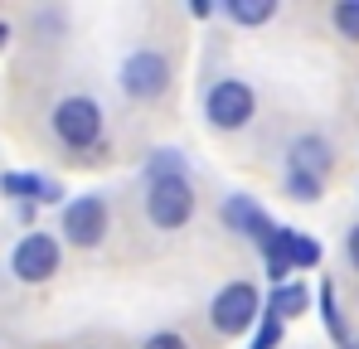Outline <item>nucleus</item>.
<instances>
[{"label":"nucleus","instance_id":"f257e3e1","mask_svg":"<svg viewBox=\"0 0 359 349\" xmlns=\"http://www.w3.org/2000/svg\"><path fill=\"white\" fill-rule=\"evenodd\" d=\"M49 126H54V136H59L68 151H93L97 141H102V107L93 102V97H63L54 116H49Z\"/></svg>","mask_w":359,"mask_h":349},{"label":"nucleus","instance_id":"f03ea898","mask_svg":"<svg viewBox=\"0 0 359 349\" xmlns=\"http://www.w3.org/2000/svg\"><path fill=\"white\" fill-rule=\"evenodd\" d=\"M189 214H194V189H189V179L184 174H170V179H151L146 184V219L156 224V228H184L189 224Z\"/></svg>","mask_w":359,"mask_h":349},{"label":"nucleus","instance_id":"7ed1b4c3","mask_svg":"<svg viewBox=\"0 0 359 349\" xmlns=\"http://www.w3.org/2000/svg\"><path fill=\"white\" fill-rule=\"evenodd\" d=\"M252 112H257V97H252V88L238 83V78L214 83L209 97H204V116H209V126H219V131H238V126H248Z\"/></svg>","mask_w":359,"mask_h":349},{"label":"nucleus","instance_id":"20e7f679","mask_svg":"<svg viewBox=\"0 0 359 349\" xmlns=\"http://www.w3.org/2000/svg\"><path fill=\"white\" fill-rule=\"evenodd\" d=\"M59 238L54 233H25L20 242H15V252H10V272L20 277V282H29V287H39V282H49L54 272H59Z\"/></svg>","mask_w":359,"mask_h":349},{"label":"nucleus","instance_id":"39448f33","mask_svg":"<svg viewBox=\"0 0 359 349\" xmlns=\"http://www.w3.org/2000/svg\"><path fill=\"white\" fill-rule=\"evenodd\" d=\"M257 315H262V301H257V287L252 282H229V287L214 296V306H209V320H214L219 335H243Z\"/></svg>","mask_w":359,"mask_h":349},{"label":"nucleus","instance_id":"423d86ee","mask_svg":"<svg viewBox=\"0 0 359 349\" xmlns=\"http://www.w3.org/2000/svg\"><path fill=\"white\" fill-rule=\"evenodd\" d=\"M165 83H170V63H165V54H156V49H136V54L121 63V88H126L136 102L161 97Z\"/></svg>","mask_w":359,"mask_h":349},{"label":"nucleus","instance_id":"0eeeda50","mask_svg":"<svg viewBox=\"0 0 359 349\" xmlns=\"http://www.w3.org/2000/svg\"><path fill=\"white\" fill-rule=\"evenodd\" d=\"M63 233H68V242H78V247H97V242L107 238V199L78 194V199L63 209Z\"/></svg>","mask_w":359,"mask_h":349},{"label":"nucleus","instance_id":"6e6552de","mask_svg":"<svg viewBox=\"0 0 359 349\" xmlns=\"http://www.w3.org/2000/svg\"><path fill=\"white\" fill-rule=\"evenodd\" d=\"M330 165H335V156H330L325 136H297L292 151H287V174H301V179H320L325 184Z\"/></svg>","mask_w":359,"mask_h":349},{"label":"nucleus","instance_id":"1a4fd4ad","mask_svg":"<svg viewBox=\"0 0 359 349\" xmlns=\"http://www.w3.org/2000/svg\"><path fill=\"white\" fill-rule=\"evenodd\" d=\"M219 214H224V224H229V228L243 233V238H252L257 247H267V242H272V233H277V228H272V219H267L252 199H243V194L224 199V209H219Z\"/></svg>","mask_w":359,"mask_h":349},{"label":"nucleus","instance_id":"9d476101","mask_svg":"<svg viewBox=\"0 0 359 349\" xmlns=\"http://www.w3.org/2000/svg\"><path fill=\"white\" fill-rule=\"evenodd\" d=\"M0 194H10L20 204H54L63 189L54 179H39V174H0Z\"/></svg>","mask_w":359,"mask_h":349},{"label":"nucleus","instance_id":"9b49d317","mask_svg":"<svg viewBox=\"0 0 359 349\" xmlns=\"http://www.w3.org/2000/svg\"><path fill=\"white\" fill-rule=\"evenodd\" d=\"M306 287H297V282H287V287H272V301H267V310L277 315V320H292V315H301L306 310Z\"/></svg>","mask_w":359,"mask_h":349},{"label":"nucleus","instance_id":"f8f14e48","mask_svg":"<svg viewBox=\"0 0 359 349\" xmlns=\"http://www.w3.org/2000/svg\"><path fill=\"white\" fill-rule=\"evenodd\" d=\"M233 25H267L277 15V0H229Z\"/></svg>","mask_w":359,"mask_h":349},{"label":"nucleus","instance_id":"ddd939ff","mask_svg":"<svg viewBox=\"0 0 359 349\" xmlns=\"http://www.w3.org/2000/svg\"><path fill=\"white\" fill-rule=\"evenodd\" d=\"M320 315H325V330L340 340V349H355L350 330H345V320H340V306H335V287H330V282L320 287Z\"/></svg>","mask_w":359,"mask_h":349},{"label":"nucleus","instance_id":"4468645a","mask_svg":"<svg viewBox=\"0 0 359 349\" xmlns=\"http://www.w3.org/2000/svg\"><path fill=\"white\" fill-rule=\"evenodd\" d=\"M330 20H335V29H340L345 39L359 44V0H340V5L330 10Z\"/></svg>","mask_w":359,"mask_h":349},{"label":"nucleus","instance_id":"2eb2a0df","mask_svg":"<svg viewBox=\"0 0 359 349\" xmlns=\"http://www.w3.org/2000/svg\"><path fill=\"white\" fill-rule=\"evenodd\" d=\"M151 179H170V174H184V156L180 151H156L151 156V165H146Z\"/></svg>","mask_w":359,"mask_h":349},{"label":"nucleus","instance_id":"dca6fc26","mask_svg":"<svg viewBox=\"0 0 359 349\" xmlns=\"http://www.w3.org/2000/svg\"><path fill=\"white\" fill-rule=\"evenodd\" d=\"M277 345H282V320L267 310V315H262V330L252 335V349H277Z\"/></svg>","mask_w":359,"mask_h":349},{"label":"nucleus","instance_id":"f3484780","mask_svg":"<svg viewBox=\"0 0 359 349\" xmlns=\"http://www.w3.org/2000/svg\"><path fill=\"white\" fill-rule=\"evenodd\" d=\"M320 179H301V174H287V194L292 199H301V204H311V199H320Z\"/></svg>","mask_w":359,"mask_h":349},{"label":"nucleus","instance_id":"a211bd4d","mask_svg":"<svg viewBox=\"0 0 359 349\" xmlns=\"http://www.w3.org/2000/svg\"><path fill=\"white\" fill-rule=\"evenodd\" d=\"M141 349H189V345H184L180 335H170V330H161V335H151V340H146Z\"/></svg>","mask_w":359,"mask_h":349},{"label":"nucleus","instance_id":"6ab92c4d","mask_svg":"<svg viewBox=\"0 0 359 349\" xmlns=\"http://www.w3.org/2000/svg\"><path fill=\"white\" fill-rule=\"evenodd\" d=\"M345 257L355 262V272H359V224H355L350 233H345Z\"/></svg>","mask_w":359,"mask_h":349},{"label":"nucleus","instance_id":"aec40b11","mask_svg":"<svg viewBox=\"0 0 359 349\" xmlns=\"http://www.w3.org/2000/svg\"><path fill=\"white\" fill-rule=\"evenodd\" d=\"M209 10H214V5H209V0H189V15H194V20H204V15H209Z\"/></svg>","mask_w":359,"mask_h":349},{"label":"nucleus","instance_id":"412c9836","mask_svg":"<svg viewBox=\"0 0 359 349\" xmlns=\"http://www.w3.org/2000/svg\"><path fill=\"white\" fill-rule=\"evenodd\" d=\"M5 39H10V25H5V20H0V49H5Z\"/></svg>","mask_w":359,"mask_h":349},{"label":"nucleus","instance_id":"4be33fe9","mask_svg":"<svg viewBox=\"0 0 359 349\" xmlns=\"http://www.w3.org/2000/svg\"><path fill=\"white\" fill-rule=\"evenodd\" d=\"M355 349H359V340H355Z\"/></svg>","mask_w":359,"mask_h":349}]
</instances>
